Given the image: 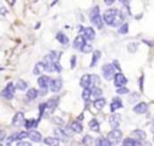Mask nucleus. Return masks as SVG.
I'll return each instance as SVG.
<instances>
[{
	"label": "nucleus",
	"instance_id": "nucleus-11",
	"mask_svg": "<svg viewBox=\"0 0 154 146\" xmlns=\"http://www.w3.org/2000/svg\"><path fill=\"white\" fill-rule=\"evenodd\" d=\"M28 138L31 141H34V142L42 141V135H41V133L38 130H30V132H28Z\"/></svg>",
	"mask_w": 154,
	"mask_h": 146
},
{
	"label": "nucleus",
	"instance_id": "nucleus-36",
	"mask_svg": "<svg viewBox=\"0 0 154 146\" xmlns=\"http://www.w3.org/2000/svg\"><path fill=\"white\" fill-rule=\"evenodd\" d=\"M123 146H135V140L134 139H130V138H126L123 141Z\"/></svg>",
	"mask_w": 154,
	"mask_h": 146
},
{
	"label": "nucleus",
	"instance_id": "nucleus-26",
	"mask_svg": "<svg viewBox=\"0 0 154 146\" xmlns=\"http://www.w3.org/2000/svg\"><path fill=\"white\" fill-rule=\"evenodd\" d=\"M132 135L136 136L137 140H144V139H146V133H144L143 130H141V129L134 130V132H132Z\"/></svg>",
	"mask_w": 154,
	"mask_h": 146
},
{
	"label": "nucleus",
	"instance_id": "nucleus-17",
	"mask_svg": "<svg viewBox=\"0 0 154 146\" xmlns=\"http://www.w3.org/2000/svg\"><path fill=\"white\" fill-rule=\"evenodd\" d=\"M43 142L47 146H59L60 140L58 138H54V136H47L46 139H43Z\"/></svg>",
	"mask_w": 154,
	"mask_h": 146
},
{
	"label": "nucleus",
	"instance_id": "nucleus-3",
	"mask_svg": "<svg viewBox=\"0 0 154 146\" xmlns=\"http://www.w3.org/2000/svg\"><path fill=\"white\" fill-rule=\"evenodd\" d=\"M102 76L106 80H112L116 76V70L112 64H105L102 66Z\"/></svg>",
	"mask_w": 154,
	"mask_h": 146
},
{
	"label": "nucleus",
	"instance_id": "nucleus-12",
	"mask_svg": "<svg viewBox=\"0 0 154 146\" xmlns=\"http://www.w3.org/2000/svg\"><path fill=\"white\" fill-rule=\"evenodd\" d=\"M87 42H85V39L83 37V35H77V37L73 40V48H76V49H79L81 51V48L85 45Z\"/></svg>",
	"mask_w": 154,
	"mask_h": 146
},
{
	"label": "nucleus",
	"instance_id": "nucleus-43",
	"mask_svg": "<svg viewBox=\"0 0 154 146\" xmlns=\"http://www.w3.org/2000/svg\"><path fill=\"white\" fill-rule=\"evenodd\" d=\"M75 62H76V57H72V58H71V63H72V64H71V68H72V69L75 68Z\"/></svg>",
	"mask_w": 154,
	"mask_h": 146
},
{
	"label": "nucleus",
	"instance_id": "nucleus-4",
	"mask_svg": "<svg viewBox=\"0 0 154 146\" xmlns=\"http://www.w3.org/2000/svg\"><path fill=\"white\" fill-rule=\"evenodd\" d=\"M120 139H122V132L119 129H113L107 135V140L109 144H118Z\"/></svg>",
	"mask_w": 154,
	"mask_h": 146
},
{
	"label": "nucleus",
	"instance_id": "nucleus-16",
	"mask_svg": "<svg viewBox=\"0 0 154 146\" xmlns=\"http://www.w3.org/2000/svg\"><path fill=\"white\" fill-rule=\"evenodd\" d=\"M147 109H148L147 104L141 101V103H138V104L134 107V112H135V113H140V115H142V113H146V112H147Z\"/></svg>",
	"mask_w": 154,
	"mask_h": 146
},
{
	"label": "nucleus",
	"instance_id": "nucleus-31",
	"mask_svg": "<svg viewBox=\"0 0 154 146\" xmlns=\"http://www.w3.org/2000/svg\"><path fill=\"white\" fill-rule=\"evenodd\" d=\"M90 97H91V89H90V88H85V89H83V92H82V98H83V100L88 101Z\"/></svg>",
	"mask_w": 154,
	"mask_h": 146
},
{
	"label": "nucleus",
	"instance_id": "nucleus-10",
	"mask_svg": "<svg viewBox=\"0 0 154 146\" xmlns=\"http://www.w3.org/2000/svg\"><path fill=\"white\" fill-rule=\"evenodd\" d=\"M26 136H28V133H26V132H23V130H20V132H16V133H13L12 135L8 136L7 141L11 142V141H17V140H23V139L26 138Z\"/></svg>",
	"mask_w": 154,
	"mask_h": 146
},
{
	"label": "nucleus",
	"instance_id": "nucleus-39",
	"mask_svg": "<svg viewBox=\"0 0 154 146\" xmlns=\"http://www.w3.org/2000/svg\"><path fill=\"white\" fill-rule=\"evenodd\" d=\"M128 92H129V89L125 88V87H122V88H118L117 89V93L118 94H128Z\"/></svg>",
	"mask_w": 154,
	"mask_h": 146
},
{
	"label": "nucleus",
	"instance_id": "nucleus-19",
	"mask_svg": "<svg viewBox=\"0 0 154 146\" xmlns=\"http://www.w3.org/2000/svg\"><path fill=\"white\" fill-rule=\"evenodd\" d=\"M45 70H46V65H45L43 62L36 63V65L34 66V74H35V75H40V74H42Z\"/></svg>",
	"mask_w": 154,
	"mask_h": 146
},
{
	"label": "nucleus",
	"instance_id": "nucleus-18",
	"mask_svg": "<svg viewBox=\"0 0 154 146\" xmlns=\"http://www.w3.org/2000/svg\"><path fill=\"white\" fill-rule=\"evenodd\" d=\"M122 106H123V104H122V100H120L119 98H114V99L112 100V103H111L109 110H111V112H114L116 110L120 109Z\"/></svg>",
	"mask_w": 154,
	"mask_h": 146
},
{
	"label": "nucleus",
	"instance_id": "nucleus-7",
	"mask_svg": "<svg viewBox=\"0 0 154 146\" xmlns=\"http://www.w3.org/2000/svg\"><path fill=\"white\" fill-rule=\"evenodd\" d=\"M120 121H122V116L119 113H113L108 118V123L113 129H118V125L120 124Z\"/></svg>",
	"mask_w": 154,
	"mask_h": 146
},
{
	"label": "nucleus",
	"instance_id": "nucleus-20",
	"mask_svg": "<svg viewBox=\"0 0 154 146\" xmlns=\"http://www.w3.org/2000/svg\"><path fill=\"white\" fill-rule=\"evenodd\" d=\"M70 129H71L73 133H81V132L83 130V127H82V124H81L78 121H75V122H72V123L70 124Z\"/></svg>",
	"mask_w": 154,
	"mask_h": 146
},
{
	"label": "nucleus",
	"instance_id": "nucleus-6",
	"mask_svg": "<svg viewBox=\"0 0 154 146\" xmlns=\"http://www.w3.org/2000/svg\"><path fill=\"white\" fill-rule=\"evenodd\" d=\"M52 78L51 77H48V76H46V75H43V76H40L38 77V80H37V83H38V87H41L42 89H46V88H48V87H51V84H52Z\"/></svg>",
	"mask_w": 154,
	"mask_h": 146
},
{
	"label": "nucleus",
	"instance_id": "nucleus-29",
	"mask_svg": "<svg viewBox=\"0 0 154 146\" xmlns=\"http://www.w3.org/2000/svg\"><path fill=\"white\" fill-rule=\"evenodd\" d=\"M37 95H38V92H37V89H35V88H30L28 92H26V97L29 98V99H36L37 98Z\"/></svg>",
	"mask_w": 154,
	"mask_h": 146
},
{
	"label": "nucleus",
	"instance_id": "nucleus-5",
	"mask_svg": "<svg viewBox=\"0 0 154 146\" xmlns=\"http://www.w3.org/2000/svg\"><path fill=\"white\" fill-rule=\"evenodd\" d=\"M13 94H14V86H13V83L10 82V83L2 89L1 95H2L4 98H6V99H12V98H13Z\"/></svg>",
	"mask_w": 154,
	"mask_h": 146
},
{
	"label": "nucleus",
	"instance_id": "nucleus-45",
	"mask_svg": "<svg viewBox=\"0 0 154 146\" xmlns=\"http://www.w3.org/2000/svg\"><path fill=\"white\" fill-rule=\"evenodd\" d=\"M135 146H142L141 141H140V140H135Z\"/></svg>",
	"mask_w": 154,
	"mask_h": 146
},
{
	"label": "nucleus",
	"instance_id": "nucleus-2",
	"mask_svg": "<svg viewBox=\"0 0 154 146\" xmlns=\"http://www.w3.org/2000/svg\"><path fill=\"white\" fill-rule=\"evenodd\" d=\"M89 17H90V22H91L94 25H96V28H99V29L102 28L103 23H102V19H101V14H100V8H99V6H95V7L91 8Z\"/></svg>",
	"mask_w": 154,
	"mask_h": 146
},
{
	"label": "nucleus",
	"instance_id": "nucleus-41",
	"mask_svg": "<svg viewBox=\"0 0 154 146\" xmlns=\"http://www.w3.org/2000/svg\"><path fill=\"white\" fill-rule=\"evenodd\" d=\"M5 136H6L5 130H4V129H0V141H1V140H4V139H5Z\"/></svg>",
	"mask_w": 154,
	"mask_h": 146
},
{
	"label": "nucleus",
	"instance_id": "nucleus-49",
	"mask_svg": "<svg viewBox=\"0 0 154 146\" xmlns=\"http://www.w3.org/2000/svg\"><path fill=\"white\" fill-rule=\"evenodd\" d=\"M153 140H154V139H153Z\"/></svg>",
	"mask_w": 154,
	"mask_h": 146
},
{
	"label": "nucleus",
	"instance_id": "nucleus-14",
	"mask_svg": "<svg viewBox=\"0 0 154 146\" xmlns=\"http://www.w3.org/2000/svg\"><path fill=\"white\" fill-rule=\"evenodd\" d=\"M83 37L85 40H94L95 37V31L91 27H87L83 29Z\"/></svg>",
	"mask_w": 154,
	"mask_h": 146
},
{
	"label": "nucleus",
	"instance_id": "nucleus-38",
	"mask_svg": "<svg viewBox=\"0 0 154 146\" xmlns=\"http://www.w3.org/2000/svg\"><path fill=\"white\" fill-rule=\"evenodd\" d=\"M91 141H93V138H91L90 135H85V136L83 138V140H82V142H83L84 145H90Z\"/></svg>",
	"mask_w": 154,
	"mask_h": 146
},
{
	"label": "nucleus",
	"instance_id": "nucleus-40",
	"mask_svg": "<svg viewBox=\"0 0 154 146\" xmlns=\"http://www.w3.org/2000/svg\"><path fill=\"white\" fill-rule=\"evenodd\" d=\"M16 146H31V144L29 141H18Z\"/></svg>",
	"mask_w": 154,
	"mask_h": 146
},
{
	"label": "nucleus",
	"instance_id": "nucleus-30",
	"mask_svg": "<svg viewBox=\"0 0 154 146\" xmlns=\"http://www.w3.org/2000/svg\"><path fill=\"white\" fill-rule=\"evenodd\" d=\"M89 128H90L93 132H99V130H100V124H99V122H97L96 119H91V121L89 122Z\"/></svg>",
	"mask_w": 154,
	"mask_h": 146
},
{
	"label": "nucleus",
	"instance_id": "nucleus-22",
	"mask_svg": "<svg viewBox=\"0 0 154 146\" xmlns=\"http://www.w3.org/2000/svg\"><path fill=\"white\" fill-rule=\"evenodd\" d=\"M105 105H106V99H103V98H100V99L94 100V107L96 110H102Z\"/></svg>",
	"mask_w": 154,
	"mask_h": 146
},
{
	"label": "nucleus",
	"instance_id": "nucleus-1",
	"mask_svg": "<svg viewBox=\"0 0 154 146\" xmlns=\"http://www.w3.org/2000/svg\"><path fill=\"white\" fill-rule=\"evenodd\" d=\"M103 21L106 22V24L108 25H112V27H122L124 23V14L122 11L117 10V8H108L103 12V16H102Z\"/></svg>",
	"mask_w": 154,
	"mask_h": 146
},
{
	"label": "nucleus",
	"instance_id": "nucleus-44",
	"mask_svg": "<svg viewBox=\"0 0 154 146\" xmlns=\"http://www.w3.org/2000/svg\"><path fill=\"white\" fill-rule=\"evenodd\" d=\"M135 49H136V43L134 42V43H132V47H129V51H131V52H134Z\"/></svg>",
	"mask_w": 154,
	"mask_h": 146
},
{
	"label": "nucleus",
	"instance_id": "nucleus-46",
	"mask_svg": "<svg viewBox=\"0 0 154 146\" xmlns=\"http://www.w3.org/2000/svg\"><path fill=\"white\" fill-rule=\"evenodd\" d=\"M113 2H114L113 0H106V1H105V4H107V5H111V4H113Z\"/></svg>",
	"mask_w": 154,
	"mask_h": 146
},
{
	"label": "nucleus",
	"instance_id": "nucleus-21",
	"mask_svg": "<svg viewBox=\"0 0 154 146\" xmlns=\"http://www.w3.org/2000/svg\"><path fill=\"white\" fill-rule=\"evenodd\" d=\"M57 105H58V98H52L46 103V107L49 110V112H52V110H54Z\"/></svg>",
	"mask_w": 154,
	"mask_h": 146
},
{
	"label": "nucleus",
	"instance_id": "nucleus-27",
	"mask_svg": "<svg viewBox=\"0 0 154 146\" xmlns=\"http://www.w3.org/2000/svg\"><path fill=\"white\" fill-rule=\"evenodd\" d=\"M38 122H40L38 119H28V121H25L24 125H25V128H26V129H29V130H30L32 127H36Z\"/></svg>",
	"mask_w": 154,
	"mask_h": 146
},
{
	"label": "nucleus",
	"instance_id": "nucleus-15",
	"mask_svg": "<svg viewBox=\"0 0 154 146\" xmlns=\"http://www.w3.org/2000/svg\"><path fill=\"white\" fill-rule=\"evenodd\" d=\"M25 119H24V113L22 112V111H19V112H17L16 115H14V117H13V119H12V123H13V125H20V124H23V122H24ZM25 123V122H24Z\"/></svg>",
	"mask_w": 154,
	"mask_h": 146
},
{
	"label": "nucleus",
	"instance_id": "nucleus-34",
	"mask_svg": "<svg viewBox=\"0 0 154 146\" xmlns=\"http://www.w3.org/2000/svg\"><path fill=\"white\" fill-rule=\"evenodd\" d=\"M91 49H93L91 45H90V43H85V45L81 48V52H82V53H89V52H91Z\"/></svg>",
	"mask_w": 154,
	"mask_h": 146
},
{
	"label": "nucleus",
	"instance_id": "nucleus-48",
	"mask_svg": "<svg viewBox=\"0 0 154 146\" xmlns=\"http://www.w3.org/2000/svg\"><path fill=\"white\" fill-rule=\"evenodd\" d=\"M0 146H2V145H1V144H0Z\"/></svg>",
	"mask_w": 154,
	"mask_h": 146
},
{
	"label": "nucleus",
	"instance_id": "nucleus-42",
	"mask_svg": "<svg viewBox=\"0 0 154 146\" xmlns=\"http://www.w3.org/2000/svg\"><path fill=\"white\" fill-rule=\"evenodd\" d=\"M53 119H54V123H57V124H63V119H61V118H58V117H54Z\"/></svg>",
	"mask_w": 154,
	"mask_h": 146
},
{
	"label": "nucleus",
	"instance_id": "nucleus-24",
	"mask_svg": "<svg viewBox=\"0 0 154 146\" xmlns=\"http://www.w3.org/2000/svg\"><path fill=\"white\" fill-rule=\"evenodd\" d=\"M54 134H55V138H58L59 140H63V139L67 138L65 132H64V129H61V128H55L54 129Z\"/></svg>",
	"mask_w": 154,
	"mask_h": 146
},
{
	"label": "nucleus",
	"instance_id": "nucleus-9",
	"mask_svg": "<svg viewBox=\"0 0 154 146\" xmlns=\"http://www.w3.org/2000/svg\"><path fill=\"white\" fill-rule=\"evenodd\" d=\"M79 84L85 89V88H93V86H91V75H88V74H85V75H83L82 77H81V81H79Z\"/></svg>",
	"mask_w": 154,
	"mask_h": 146
},
{
	"label": "nucleus",
	"instance_id": "nucleus-33",
	"mask_svg": "<svg viewBox=\"0 0 154 146\" xmlns=\"http://www.w3.org/2000/svg\"><path fill=\"white\" fill-rule=\"evenodd\" d=\"M16 87H17L18 89H20V90H25V89H26V87H28V84H26V82H25V81L19 80V81H17Z\"/></svg>",
	"mask_w": 154,
	"mask_h": 146
},
{
	"label": "nucleus",
	"instance_id": "nucleus-8",
	"mask_svg": "<svg viewBox=\"0 0 154 146\" xmlns=\"http://www.w3.org/2000/svg\"><path fill=\"white\" fill-rule=\"evenodd\" d=\"M126 82H128V80H126V77H125L122 72H117V74H116V76H114V84H116L118 88L124 87V86L126 84Z\"/></svg>",
	"mask_w": 154,
	"mask_h": 146
},
{
	"label": "nucleus",
	"instance_id": "nucleus-35",
	"mask_svg": "<svg viewBox=\"0 0 154 146\" xmlns=\"http://www.w3.org/2000/svg\"><path fill=\"white\" fill-rule=\"evenodd\" d=\"M99 82H100L99 76H96V75H91V86H93V88H95L96 84H99ZM93 88H91V89H93Z\"/></svg>",
	"mask_w": 154,
	"mask_h": 146
},
{
	"label": "nucleus",
	"instance_id": "nucleus-28",
	"mask_svg": "<svg viewBox=\"0 0 154 146\" xmlns=\"http://www.w3.org/2000/svg\"><path fill=\"white\" fill-rule=\"evenodd\" d=\"M102 95V90L99 88V87H95L91 89V97L96 100V99H100V97Z\"/></svg>",
	"mask_w": 154,
	"mask_h": 146
},
{
	"label": "nucleus",
	"instance_id": "nucleus-23",
	"mask_svg": "<svg viewBox=\"0 0 154 146\" xmlns=\"http://www.w3.org/2000/svg\"><path fill=\"white\" fill-rule=\"evenodd\" d=\"M57 40H58L61 45H67V43H69V37H67L65 34H63V33H58V34H57Z\"/></svg>",
	"mask_w": 154,
	"mask_h": 146
},
{
	"label": "nucleus",
	"instance_id": "nucleus-47",
	"mask_svg": "<svg viewBox=\"0 0 154 146\" xmlns=\"http://www.w3.org/2000/svg\"><path fill=\"white\" fill-rule=\"evenodd\" d=\"M152 128L154 129V119H153V123H152Z\"/></svg>",
	"mask_w": 154,
	"mask_h": 146
},
{
	"label": "nucleus",
	"instance_id": "nucleus-37",
	"mask_svg": "<svg viewBox=\"0 0 154 146\" xmlns=\"http://www.w3.org/2000/svg\"><path fill=\"white\" fill-rule=\"evenodd\" d=\"M128 29H129L128 24H126V23H124V24L118 29V31H119V34H126V33H128Z\"/></svg>",
	"mask_w": 154,
	"mask_h": 146
},
{
	"label": "nucleus",
	"instance_id": "nucleus-32",
	"mask_svg": "<svg viewBox=\"0 0 154 146\" xmlns=\"http://www.w3.org/2000/svg\"><path fill=\"white\" fill-rule=\"evenodd\" d=\"M95 146H111V144L108 142V140H107V139H103V138H99V139L96 140V144H95Z\"/></svg>",
	"mask_w": 154,
	"mask_h": 146
},
{
	"label": "nucleus",
	"instance_id": "nucleus-13",
	"mask_svg": "<svg viewBox=\"0 0 154 146\" xmlns=\"http://www.w3.org/2000/svg\"><path fill=\"white\" fill-rule=\"evenodd\" d=\"M61 87H63V81H61V78H55V80H53L52 81V84H51V90L53 92V93H58L60 89H61Z\"/></svg>",
	"mask_w": 154,
	"mask_h": 146
},
{
	"label": "nucleus",
	"instance_id": "nucleus-25",
	"mask_svg": "<svg viewBox=\"0 0 154 146\" xmlns=\"http://www.w3.org/2000/svg\"><path fill=\"white\" fill-rule=\"evenodd\" d=\"M100 57H101V52H100V51H94L93 58H91V63H90V68L95 66V64L97 63V60L100 59Z\"/></svg>",
	"mask_w": 154,
	"mask_h": 146
}]
</instances>
